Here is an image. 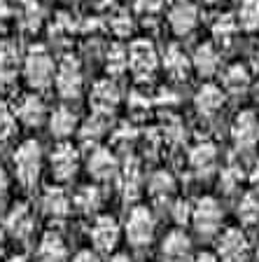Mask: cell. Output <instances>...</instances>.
Instances as JSON below:
<instances>
[{"instance_id": "obj_1", "label": "cell", "mask_w": 259, "mask_h": 262, "mask_svg": "<svg viewBox=\"0 0 259 262\" xmlns=\"http://www.w3.org/2000/svg\"><path fill=\"white\" fill-rule=\"evenodd\" d=\"M56 61L52 59V52L42 45H35V47L28 49V54L23 56V77L26 82L31 84L33 89H42L52 87L54 84V77H56Z\"/></svg>"}, {"instance_id": "obj_2", "label": "cell", "mask_w": 259, "mask_h": 262, "mask_svg": "<svg viewBox=\"0 0 259 262\" xmlns=\"http://www.w3.org/2000/svg\"><path fill=\"white\" fill-rule=\"evenodd\" d=\"M14 173L16 180L23 187H35L42 173V150H40L38 141H23L21 145L16 147L14 157Z\"/></svg>"}, {"instance_id": "obj_3", "label": "cell", "mask_w": 259, "mask_h": 262, "mask_svg": "<svg viewBox=\"0 0 259 262\" xmlns=\"http://www.w3.org/2000/svg\"><path fill=\"white\" fill-rule=\"evenodd\" d=\"M56 92L65 101H75L80 98L82 89H84V73H82V63L73 54H65L56 66V77H54Z\"/></svg>"}, {"instance_id": "obj_4", "label": "cell", "mask_w": 259, "mask_h": 262, "mask_svg": "<svg viewBox=\"0 0 259 262\" xmlns=\"http://www.w3.org/2000/svg\"><path fill=\"white\" fill-rule=\"evenodd\" d=\"M154 215L147 206H133L126 218L124 225V234L126 241H129L133 248H145V246L152 244L154 239Z\"/></svg>"}, {"instance_id": "obj_5", "label": "cell", "mask_w": 259, "mask_h": 262, "mask_svg": "<svg viewBox=\"0 0 259 262\" xmlns=\"http://www.w3.org/2000/svg\"><path fill=\"white\" fill-rule=\"evenodd\" d=\"M224 220V208L215 196H201L192 211V225L201 236H213L220 232Z\"/></svg>"}, {"instance_id": "obj_6", "label": "cell", "mask_w": 259, "mask_h": 262, "mask_svg": "<svg viewBox=\"0 0 259 262\" xmlns=\"http://www.w3.org/2000/svg\"><path fill=\"white\" fill-rule=\"evenodd\" d=\"M129 68L135 77L147 80L159 68V52L154 42L147 38H138L129 45Z\"/></svg>"}, {"instance_id": "obj_7", "label": "cell", "mask_w": 259, "mask_h": 262, "mask_svg": "<svg viewBox=\"0 0 259 262\" xmlns=\"http://www.w3.org/2000/svg\"><path fill=\"white\" fill-rule=\"evenodd\" d=\"M80 169V150L70 141H59L49 155V171L59 183L73 180Z\"/></svg>"}, {"instance_id": "obj_8", "label": "cell", "mask_w": 259, "mask_h": 262, "mask_svg": "<svg viewBox=\"0 0 259 262\" xmlns=\"http://www.w3.org/2000/svg\"><path fill=\"white\" fill-rule=\"evenodd\" d=\"M217 260L220 262H248L250 260L248 236L238 227H229L220 234V239H217Z\"/></svg>"}, {"instance_id": "obj_9", "label": "cell", "mask_w": 259, "mask_h": 262, "mask_svg": "<svg viewBox=\"0 0 259 262\" xmlns=\"http://www.w3.org/2000/svg\"><path fill=\"white\" fill-rule=\"evenodd\" d=\"M231 138L238 150H252L259 141V115L254 110H243L231 124Z\"/></svg>"}, {"instance_id": "obj_10", "label": "cell", "mask_w": 259, "mask_h": 262, "mask_svg": "<svg viewBox=\"0 0 259 262\" xmlns=\"http://www.w3.org/2000/svg\"><path fill=\"white\" fill-rule=\"evenodd\" d=\"M89 239L96 253H110L119 244V225L112 215H98L89 229Z\"/></svg>"}, {"instance_id": "obj_11", "label": "cell", "mask_w": 259, "mask_h": 262, "mask_svg": "<svg viewBox=\"0 0 259 262\" xmlns=\"http://www.w3.org/2000/svg\"><path fill=\"white\" fill-rule=\"evenodd\" d=\"M86 171L98 183H105V180L114 178L119 173V159L110 147L96 145L91 150V155H89V159H86Z\"/></svg>"}, {"instance_id": "obj_12", "label": "cell", "mask_w": 259, "mask_h": 262, "mask_svg": "<svg viewBox=\"0 0 259 262\" xmlns=\"http://www.w3.org/2000/svg\"><path fill=\"white\" fill-rule=\"evenodd\" d=\"M119 105V89L112 80H98L93 82L91 94H89V108L96 115H110L117 110Z\"/></svg>"}, {"instance_id": "obj_13", "label": "cell", "mask_w": 259, "mask_h": 262, "mask_svg": "<svg viewBox=\"0 0 259 262\" xmlns=\"http://www.w3.org/2000/svg\"><path fill=\"white\" fill-rule=\"evenodd\" d=\"M168 26L175 35H189L199 26V10L192 0H175L168 10Z\"/></svg>"}, {"instance_id": "obj_14", "label": "cell", "mask_w": 259, "mask_h": 262, "mask_svg": "<svg viewBox=\"0 0 259 262\" xmlns=\"http://www.w3.org/2000/svg\"><path fill=\"white\" fill-rule=\"evenodd\" d=\"M5 232L19 241H28L35 232V213L28 204H16L5 218Z\"/></svg>"}, {"instance_id": "obj_15", "label": "cell", "mask_w": 259, "mask_h": 262, "mask_svg": "<svg viewBox=\"0 0 259 262\" xmlns=\"http://www.w3.org/2000/svg\"><path fill=\"white\" fill-rule=\"evenodd\" d=\"M161 262H194L192 239L182 229H173L161 241Z\"/></svg>"}, {"instance_id": "obj_16", "label": "cell", "mask_w": 259, "mask_h": 262, "mask_svg": "<svg viewBox=\"0 0 259 262\" xmlns=\"http://www.w3.org/2000/svg\"><path fill=\"white\" fill-rule=\"evenodd\" d=\"M40 206H42L44 215H47L49 220L59 223V220H65L68 215H70V211H73V199L68 196V192H65L63 187H59V185L54 187V185H52V187H47V190L42 192Z\"/></svg>"}, {"instance_id": "obj_17", "label": "cell", "mask_w": 259, "mask_h": 262, "mask_svg": "<svg viewBox=\"0 0 259 262\" xmlns=\"http://www.w3.org/2000/svg\"><path fill=\"white\" fill-rule=\"evenodd\" d=\"M14 115L23 126H40L47 117V108L38 94H23L14 105Z\"/></svg>"}, {"instance_id": "obj_18", "label": "cell", "mask_w": 259, "mask_h": 262, "mask_svg": "<svg viewBox=\"0 0 259 262\" xmlns=\"http://www.w3.org/2000/svg\"><path fill=\"white\" fill-rule=\"evenodd\" d=\"M224 101H227V92L217 87V84H213V82H205L194 96V108L203 117H213L224 105Z\"/></svg>"}, {"instance_id": "obj_19", "label": "cell", "mask_w": 259, "mask_h": 262, "mask_svg": "<svg viewBox=\"0 0 259 262\" xmlns=\"http://www.w3.org/2000/svg\"><path fill=\"white\" fill-rule=\"evenodd\" d=\"M80 129V120L70 108H56L49 115V131L52 136L59 138V141H68L73 134H77Z\"/></svg>"}, {"instance_id": "obj_20", "label": "cell", "mask_w": 259, "mask_h": 262, "mask_svg": "<svg viewBox=\"0 0 259 262\" xmlns=\"http://www.w3.org/2000/svg\"><path fill=\"white\" fill-rule=\"evenodd\" d=\"M217 164V145L213 141H199L189 150V166L196 173H210Z\"/></svg>"}, {"instance_id": "obj_21", "label": "cell", "mask_w": 259, "mask_h": 262, "mask_svg": "<svg viewBox=\"0 0 259 262\" xmlns=\"http://www.w3.org/2000/svg\"><path fill=\"white\" fill-rule=\"evenodd\" d=\"M38 262H68V246L59 232H47L40 239Z\"/></svg>"}, {"instance_id": "obj_22", "label": "cell", "mask_w": 259, "mask_h": 262, "mask_svg": "<svg viewBox=\"0 0 259 262\" xmlns=\"http://www.w3.org/2000/svg\"><path fill=\"white\" fill-rule=\"evenodd\" d=\"M192 59L184 54V49L178 47V45H171L163 54V71L173 77V80H187L189 73H192Z\"/></svg>"}, {"instance_id": "obj_23", "label": "cell", "mask_w": 259, "mask_h": 262, "mask_svg": "<svg viewBox=\"0 0 259 262\" xmlns=\"http://www.w3.org/2000/svg\"><path fill=\"white\" fill-rule=\"evenodd\" d=\"M252 84V75L243 63H231L222 75V89L231 96H243Z\"/></svg>"}, {"instance_id": "obj_24", "label": "cell", "mask_w": 259, "mask_h": 262, "mask_svg": "<svg viewBox=\"0 0 259 262\" xmlns=\"http://www.w3.org/2000/svg\"><path fill=\"white\" fill-rule=\"evenodd\" d=\"M192 66H194V71L203 77H210L220 71V52L213 47L210 42H203L194 49V54H192Z\"/></svg>"}, {"instance_id": "obj_25", "label": "cell", "mask_w": 259, "mask_h": 262, "mask_svg": "<svg viewBox=\"0 0 259 262\" xmlns=\"http://www.w3.org/2000/svg\"><path fill=\"white\" fill-rule=\"evenodd\" d=\"M108 124H110V117H105V115H96L91 113V117L86 122H82L80 129H77V134H80V143L84 147H96L98 141L103 138V134L108 131Z\"/></svg>"}, {"instance_id": "obj_26", "label": "cell", "mask_w": 259, "mask_h": 262, "mask_svg": "<svg viewBox=\"0 0 259 262\" xmlns=\"http://www.w3.org/2000/svg\"><path fill=\"white\" fill-rule=\"evenodd\" d=\"M44 19L42 5L38 0H19V7H16V21L26 33H35L40 28Z\"/></svg>"}, {"instance_id": "obj_27", "label": "cell", "mask_w": 259, "mask_h": 262, "mask_svg": "<svg viewBox=\"0 0 259 262\" xmlns=\"http://www.w3.org/2000/svg\"><path fill=\"white\" fill-rule=\"evenodd\" d=\"M19 75V49L12 42L0 45V84H12Z\"/></svg>"}, {"instance_id": "obj_28", "label": "cell", "mask_w": 259, "mask_h": 262, "mask_svg": "<svg viewBox=\"0 0 259 262\" xmlns=\"http://www.w3.org/2000/svg\"><path fill=\"white\" fill-rule=\"evenodd\" d=\"M147 190H150L152 199H157V202H168L173 196V192H175V178H173V173L166 169L154 171V173L150 176Z\"/></svg>"}, {"instance_id": "obj_29", "label": "cell", "mask_w": 259, "mask_h": 262, "mask_svg": "<svg viewBox=\"0 0 259 262\" xmlns=\"http://www.w3.org/2000/svg\"><path fill=\"white\" fill-rule=\"evenodd\" d=\"M101 202L103 194L96 185H82L73 196V208H77L84 215H91V213H96L101 208Z\"/></svg>"}, {"instance_id": "obj_30", "label": "cell", "mask_w": 259, "mask_h": 262, "mask_svg": "<svg viewBox=\"0 0 259 262\" xmlns=\"http://www.w3.org/2000/svg\"><path fill=\"white\" fill-rule=\"evenodd\" d=\"M238 19L236 14H229V12H224V14H217L215 16V21H213V38L217 40V42L222 45H229L233 38H236V33H238Z\"/></svg>"}, {"instance_id": "obj_31", "label": "cell", "mask_w": 259, "mask_h": 262, "mask_svg": "<svg viewBox=\"0 0 259 262\" xmlns=\"http://www.w3.org/2000/svg\"><path fill=\"white\" fill-rule=\"evenodd\" d=\"M105 71H108V75H124L126 71H129V49L124 47V45H110L108 52H105Z\"/></svg>"}, {"instance_id": "obj_32", "label": "cell", "mask_w": 259, "mask_h": 262, "mask_svg": "<svg viewBox=\"0 0 259 262\" xmlns=\"http://www.w3.org/2000/svg\"><path fill=\"white\" fill-rule=\"evenodd\" d=\"M119 187L126 199H133L140 192V166L135 162H129L126 166H119Z\"/></svg>"}, {"instance_id": "obj_33", "label": "cell", "mask_w": 259, "mask_h": 262, "mask_svg": "<svg viewBox=\"0 0 259 262\" xmlns=\"http://www.w3.org/2000/svg\"><path fill=\"white\" fill-rule=\"evenodd\" d=\"M238 26L243 31H257L259 28V0H241L236 10Z\"/></svg>"}, {"instance_id": "obj_34", "label": "cell", "mask_w": 259, "mask_h": 262, "mask_svg": "<svg viewBox=\"0 0 259 262\" xmlns=\"http://www.w3.org/2000/svg\"><path fill=\"white\" fill-rule=\"evenodd\" d=\"M238 220L243 225H254L259 223V196L254 192H248V194L241 196L238 202Z\"/></svg>"}, {"instance_id": "obj_35", "label": "cell", "mask_w": 259, "mask_h": 262, "mask_svg": "<svg viewBox=\"0 0 259 262\" xmlns=\"http://www.w3.org/2000/svg\"><path fill=\"white\" fill-rule=\"evenodd\" d=\"M16 115L14 108H10L7 103H0V143L10 141L16 134Z\"/></svg>"}, {"instance_id": "obj_36", "label": "cell", "mask_w": 259, "mask_h": 262, "mask_svg": "<svg viewBox=\"0 0 259 262\" xmlns=\"http://www.w3.org/2000/svg\"><path fill=\"white\" fill-rule=\"evenodd\" d=\"M110 31L117 35V38H126L133 33V16L129 14V10H117L110 19Z\"/></svg>"}, {"instance_id": "obj_37", "label": "cell", "mask_w": 259, "mask_h": 262, "mask_svg": "<svg viewBox=\"0 0 259 262\" xmlns=\"http://www.w3.org/2000/svg\"><path fill=\"white\" fill-rule=\"evenodd\" d=\"M241 180H243L241 169H238V166H227V169H222V173H220V187L227 192V194H231V192L241 185Z\"/></svg>"}, {"instance_id": "obj_38", "label": "cell", "mask_w": 259, "mask_h": 262, "mask_svg": "<svg viewBox=\"0 0 259 262\" xmlns=\"http://www.w3.org/2000/svg\"><path fill=\"white\" fill-rule=\"evenodd\" d=\"M161 10H163V0H135V12L140 16H147V19L159 16Z\"/></svg>"}, {"instance_id": "obj_39", "label": "cell", "mask_w": 259, "mask_h": 262, "mask_svg": "<svg viewBox=\"0 0 259 262\" xmlns=\"http://www.w3.org/2000/svg\"><path fill=\"white\" fill-rule=\"evenodd\" d=\"M192 211H194V204L180 199V202H175V206H173V220H175L178 225L192 223Z\"/></svg>"}, {"instance_id": "obj_40", "label": "cell", "mask_w": 259, "mask_h": 262, "mask_svg": "<svg viewBox=\"0 0 259 262\" xmlns=\"http://www.w3.org/2000/svg\"><path fill=\"white\" fill-rule=\"evenodd\" d=\"M73 262H101V255L96 251H91V248H84V251L75 253Z\"/></svg>"}, {"instance_id": "obj_41", "label": "cell", "mask_w": 259, "mask_h": 262, "mask_svg": "<svg viewBox=\"0 0 259 262\" xmlns=\"http://www.w3.org/2000/svg\"><path fill=\"white\" fill-rule=\"evenodd\" d=\"M7 192H10V178H7L5 166L0 164V204L7 199Z\"/></svg>"}, {"instance_id": "obj_42", "label": "cell", "mask_w": 259, "mask_h": 262, "mask_svg": "<svg viewBox=\"0 0 259 262\" xmlns=\"http://www.w3.org/2000/svg\"><path fill=\"white\" fill-rule=\"evenodd\" d=\"M248 180H250V185L254 187V190H259V162L252 166V171H250V176H248Z\"/></svg>"}, {"instance_id": "obj_43", "label": "cell", "mask_w": 259, "mask_h": 262, "mask_svg": "<svg viewBox=\"0 0 259 262\" xmlns=\"http://www.w3.org/2000/svg\"><path fill=\"white\" fill-rule=\"evenodd\" d=\"M194 262H220V260H217V255H213V253H199V255L194 257Z\"/></svg>"}, {"instance_id": "obj_44", "label": "cell", "mask_w": 259, "mask_h": 262, "mask_svg": "<svg viewBox=\"0 0 259 262\" xmlns=\"http://www.w3.org/2000/svg\"><path fill=\"white\" fill-rule=\"evenodd\" d=\"M89 3H91V7H96V10H108L114 0H89Z\"/></svg>"}, {"instance_id": "obj_45", "label": "cell", "mask_w": 259, "mask_h": 262, "mask_svg": "<svg viewBox=\"0 0 259 262\" xmlns=\"http://www.w3.org/2000/svg\"><path fill=\"white\" fill-rule=\"evenodd\" d=\"M7 16H10V5H7L5 0H0V24L5 21Z\"/></svg>"}, {"instance_id": "obj_46", "label": "cell", "mask_w": 259, "mask_h": 262, "mask_svg": "<svg viewBox=\"0 0 259 262\" xmlns=\"http://www.w3.org/2000/svg\"><path fill=\"white\" fill-rule=\"evenodd\" d=\"M252 71L259 75V47L254 49V54H252Z\"/></svg>"}, {"instance_id": "obj_47", "label": "cell", "mask_w": 259, "mask_h": 262, "mask_svg": "<svg viewBox=\"0 0 259 262\" xmlns=\"http://www.w3.org/2000/svg\"><path fill=\"white\" fill-rule=\"evenodd\" d=\"M110 262H133V260H131L129 255H124V253H117V255H114Z\"/></svg>"}, {"instance_id": "obj_48", "label": "cell", "mask_w": 259, "mask_h": 262, "mask_svg": "<svg viewBox=\"0 0 259 262\" xmlns=\"http://www.w3.org/2000/svg\"><path fill=\"white\" fill-rule=\"evenodd\" d=\"M196 3H201V5H205V7H213V5H217L220 0H196Z\"/></svg>"}, {"instance_id": "obj_49", "label": "cell", "mask_w": 259, "mask_h": 262, "mask_svg": "<svg viewBox=\"0 0 259 262\" xmlns=\"http://www.w3.org/2000/svg\"><path fill=\"white\" fill-rule=\"evenodd\" d=\"M5 236H7V232H5V225L0 223V246H3V241H5Z\"/></svg>"}, {"instance_id": "obj_50", "label": "cell", "mask_w": 259, "mask_h": 262, "mask_svg": "<svg viewBox=\"0 0 259 262\" xmlns=\"http://www.w3.org/2000/svg\"><path fill=\"white\" fill-rule=\"evenodd\" d=\"M10 262H31V260H28V257H21V255H19V257H12Z\"/></svg>"}, {"instance_id": "obj_51", "label": "cell", "mask_w": 259, "mask_h": 262, "mask_svg": "<svg viewBox=\"0 0 259 262\" xmlns=\"http://www.w3.org/2000/svg\"><path fill=\"white\" fill-rule=\"evenodd\" d=\"M254 260L259 262V246H257V253H254Z\"/></svg>"}, {"instance_id": "obj_52", "label": "cell", "mask_w": 259, "mask_h": 262, "mask_svg": "<svg viewBox=\"0 0 259 262\" xmlns=\"http://www.w3.org/2000/svg\"><path fill=\"white\" fill-rule=\"evenodd\" d=\"M257 101H259V92H257Z\"/></svg>"}]
</instances>
